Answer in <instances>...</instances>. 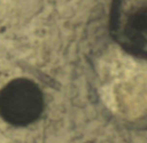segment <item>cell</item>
<instances>
[{"label":"cell","instance_id":"cell-2","mask_svg":"<svg viewBox=\"0 0 147 143\" xmlns=\"http://www.w3.org/2000/svg\"><path fill=\"white\" fill-rule=\"evenodd\" d=\"M42 109V92L29 79L16 78L0 91V115L11 125L31 124L40 116Z\"/></svg>","mask_w":147,"mask_h":143},{"label":"cell","instance_id":"cell-1","mask_svg":"<svg viewBox=\"0 0 147 143\" xmlns=\"http://www.w3.org/2000/svg\"><path fill=\"white\" fill-rule=\"evenodd\" d=\"M110 33L127 53L144 59L147 52V0H113Z\"/></svg>","mask_w":147,"mask_h":143}]
</instances>
